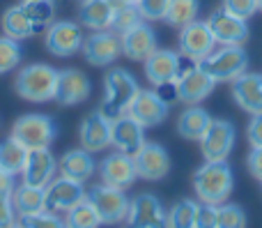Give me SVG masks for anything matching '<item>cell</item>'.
<instances>
[{
	"instance_id": "obj_1",
	"label": "cell",
	"mask_w": 262,
	"mask_h": 228,
	"mask_svg": "<svg viewBox=\"0 0 262 228\" xmlns=\"http://www.w3.org/2000/svg\"><path fill=\"white\" fill-rule=\"evenodd\" d=\"M235 189V175L226 161H205L193 173V192L200 203L221 205L230 198Z\"/></svg>"
},
{
	"instance_id": "obj_2",
	"label": "cell",
	"mask_w": 262,
	"mask_h": 228,
	"mask_svg": "<svg viewBox=\"0 0 262 228\" xmlns=\"http://www.w3.org/2000/svg\"><path fill=\"white\" fill-rule=\"evenodd\" d=\"M58 69L44 63H32L21 67L14 81V90L21 99H28L32 104H44L55 99V88H58Z\"/></svg>"
},
{
	"instance_id": "obj_3",
	"label": "cell",
	"mask_w": 262,
	"mask_h": 228,
	"mask_svg": "<svg viewBox=\"0 0 262 228\" xmlns=\"http://www.w3.org/2000/svg\"><path fill=\"white\" fill-rule=\"evenodd\" d=\"M138 90L140 88H138V81L134 78V74H129L122 67L111 69L104 78V101H101L99 111L108 120L127 115L131 101L136 99Z\"/></svg>"
},
{
	"instance_id": "obj_4",
	"label": "cell",
	"mask_w": 262,
	"mask_h": 228,
	"mask_svg": "<svg viewBox=\"0 0 262 228\" xmlns=\"http://www.w3.org/2000/svg\"><path fill=\"white\" fill-rule=\"evenodd\" d=\"M198 67L216 83H232L237 76L246 72L249 55L242 46H221V49H214L209 55H205L203 60H198Z\"/></svg>"
},
{
	"instance_id": "obj_5",
	"label": "cell",
	"mask_w": 262,
	"mask_h": 228,
	"mask_svg": "<svg viewBox=\"0 0 262 228\" xmlns=\"http://www.w3.org/2000/svg\"><path fill=\"white\" fill-rule=\"evenodd\" d=\"M12 138H16L28 152L30 150H49L55 141V125L49 115L28 113L14 122Z\"/></svg>"
},
{
	"instance_id": "obj_6",
	"label": "cell",
	"mask_w": 262,
	"mask_h": 228,
	"mask_svg": "<svg viewBox=\"0 0 262 228\" xmlns=\"http://www.w3.org/2000/svg\"><path fill=\"white\" fill-rule=\"evenodd\" d=\"M88 201L92 203V208L97 210L101 224H122L127 221V212H129V198L122 189L108 187L101 182L99 187L88 192Z\"/></svg>"
},
{
	"instance_id": "obj_7",
	"label": "cell",
	"mask_w": 262,
	"mask_h": 228,
	"mask_svg": "<svg viewBox=\"0 0 262 228\" xmlns=\"http://www.w3.org/2000/svg\"><path fill=\"white\" fill-rule=\"evenodd\" d=\"M83 32L81 26L74 21H53L49 28H46L44 35V44L46 51L55 58H72L81 51L83 46Z\"/></svg>"
},
{
	"instance_id": "obj_8",
	"label": "cell",
	"mask_w": 262,
	"mask_h": 228,
	"mask_svg": "<svg viewBox=\"0 0 262 228\" xmlns=\"http://www.w3.org/2000/svg\"><path fill=\"white\" fill-rule=\"evenodd\" d=\"M88 198V192L81 182H74L69 178H53L44 187V210L49 212H69L74 205L83 203Z\"/></svg>"
},
{
	"instance_id": "obj_9",
	"label": "cell",
	"mask_w": 262,
	"mask_h": 228,
	"mask_svg": "<svg viewBox=\"0 0 262 228\" xmlns=\"http://www.w3.org/2000/svg\"><path fill=\"white\" fill-rule=\"evenodd\" d=\"M129 228H168V212L154 194H138L129 201Z\"/></svg>"
},
{
	"instance_id": "obj_10",
	"label": "cell",
	"mask_w": 262,
	"mask_h": 228,
	"mask_svg": "<svg viewBox=\"0 0 262 228\" xmlns=\"http://www.w3.org/2000/svg\"><path fill=\"white\" fill-rule=\"evenodd\" d=\"M235 125L230 120H212L209 129L200 138V150L205 161H226L235 148Z\"/></svg>"
},
{
	"instance_id": "obj_11",
	"label": "cell",
	"mask_w": 262,
	"mask_h": 228,
	"mask_svg": "<svg viewBox=\"0 0 262 228\" xmlns=\"http://www.w3.org/2000/svg\"><path fill=\"white\" fill-rule=\"evenodd\" d=\"M83 58L85 63L95 65V67H106V65H113L115 60L122 53V46H120V35L113 30H97L90 37L83 39Z\"/></svg>"
},
{
	"instance_id": "obj_12",
	"label": "cell",
	"mask_w": 262,
	"mask_h": 228,
	"mask_svg": "<svg viewBox=\"0 0 262 228\" xmlns=\"http://www.w3.org/2000/svg\"><path fill=\"white\" fill-rule=\"evenodd\" d=\"M207 26L212 30L216 44H221V46H242L249 39V26H246V21L235 16V14L226 12L223 7L214 9L209 14Z\"/></svg>"
},
{
	"instance_id": "obj_13",
	"label": "cell",
	"mask_w": 262,
	"mask_h": 228,
	"mask_svg": "<svg viewBox=\"0 0 262 228\" xmlns=\"http://www.w3.org/2000/svg\"><path fill=\"white\" fill-rule=\"evenodd\" d=\"M134 164L140 180L157 182V180L166 178L168 171H170V157H168V150L163 146L145 141L143 148L134 155Z\"/></svg>"
},
{
	"instance_id": "obj_14",
	"label": "cell",
	"mask_w": 262,
	"mask_h": 228,
	"mask_svg": "<svg viewBox=\"0 0 262 228\" xmlns=\"http://www.w3.org/2000/svg\"><path fill=\"white\" fill-rule=\"evenodd\" d=\"M99 175H101V182L104 184L122 189V192H127L131 184L138 180L134 157L124 155V152H120V150L104 157V161L99 164Z\"/></svg>"
},
{
	"instance_id": "obj_15",
	"label": "cell",
	"mask_w": 262,
	"mask_h": 228,
	"mask_svg": "<svg viewBox=\"0 0 262 228\" xmlns=\"http://www.w3.org/2000/svg\"><path fill=\"white\" fill-rule=\"evenodd\" d=\"M168 111H170V106L154 90H138L136 99L131 101V106H129V115L136 122L143 125L145 129L159 127V125L168 118Z\"/></svg>"
},
{
	"instance_id": "obj_16",
	"label": "cell",
	"mask_w": 262,
	"mask_h": 228,
	"mask_svg": "<svg viewBox=\"0 0 262 228\" xmlns=\"http://www.w3.org/2000/svg\"><path fill=\"white\" fill-rule=\"evenodd\" d=\"M214 46H216V39H214L207 21H198L195 18L193 23L182 28V32H180V53L182 55L193 58V60H203L205 55L212 53Z\"/></svg>"
},
{
	"instance_id": "obj_17",
	"label": "cell",
	"mask_w": 262,
	"mask_h": 228,
	"mask_svg": "<svg viewBox=\"0 0 262 228\" xmlns=\"http://www.w3.org/2000/svg\"><path fill=\"white\" fill-rule=\"evenodd\" d=\"M120 46H122V55H127L129 60L145 63L157 51V35L147 21H140L120 35Z\"/></svg>"
},
{
	"instance_id": "obj_18",
	"label": "cell",
	"mask_w": 262,
	"mask_h": 228,
	"mask_svg": "<svg viewBox=\"0 0 262 228\" xmlns=\"http://www.w3.org/2000/svg\"><path fill=\"white\" fill-rule=\"evenodd\" d=\"M143 143H145V127L140 122H136L129 113L111 120V146L115 150L134 157L143 148Z\"/></svg>"
},
{
	"instance_id": "obj_19",
	"label": "cell",
	"mask_w": 262,
	"mask_h": 228,
	"mask_svg": "<svg viewBox=\"0 0 262 228\" xmlns=\"http://www.w3.org/2000/svg\"><path fill=\"white\" fill-rule=\"evenodd\" d=\"M55 173H58V161L51 150H30L21 171V182L44 189L55 178Z\"/></svg>"
},
{
	"instance_id": "obj_20",
	"label": "cell",
	"mask_w": 262,
	"mask_h": 228,
	"mask_svg": "<svg viewBox=\"0 0 262 228\" xmlns=\"http://www.w3.org/2000/svg\"><path fill=\"white\" fill-rule=\"evenodd\" d=\"M78 138H81V148L88 152H104L111 148V120L106 118L101 111L85 115L78 129Z\"/></svg>"
},
{
	"instance_id": "obj_21",
	"label": "cell",
	"mask_w": 262,
	"mask_h": 228,
	"mask_svg": "<svg viewBox=\"0 0 262 228\" xmlns=\"http://www.w3.org/2000/svg\"><path fill=\"white\" fill-rule=\"evenodd\" d=\"M92 92V83L81 69H62L58 74L55 101L62 106H76L85 101Z\"/></svg>"
},
{
	"instance_id": "obj_22",
	"label": "cell",
	"mask_w": 262,
	"mask_h": 228,
	"mask_svg": "<svg viewBox=\"0 0 262 228\" xmlns=\"http://www.w3.org/2000/svg\"><path fill=\"white\" fill-rule=\"evenodd\" d=\"M232 97L237 106L249 115L262 113V74L244 72L232 81Z\"/></svg>"
},
{
	"instance_id": "obj_23",
	"label": "cell",
	"mask_w": 262,
	"mask_h": 228,
	"mask_svg": "<svg viewBox=\"0 0 262 228\" xmlns=\"http://www.w3.org/2000/svg\"><path fill=\"white\" fill-rule=\"evenodd\" d=\"M214 86H216V81H214L212 76H207V74H205L200 67L191 69V72H186L184 76L177 78V92H180V101H184L186 106L200 104L205 97L212 95Z\"/></svg>"
},
{
	"instance_id": "obj_24",
	"label": "cell",
	"mask_w": 262,
	"mask_h": 228,
	"mask_svg": "<svg viewBox=\"0 0 262 228\" xmlns=\"http://www.w3.org/2000/svg\"><path fill=\"white\" fill-rule=\"evenodd\" d=\"M177 67H180V53L170 49H157L147 60H145V76L152 86L175 81Z\"/></svg>"
},
{
	"instance_id": "obj_25",
	"label": "cell",
	"mask_w": 262,
	"mask_h": 228,
	"mask_svg": "<svg viewBox=\"0 0 262 228\" xmlns=\"http://www.w3.org/2000/svg\"><path fill=\"white\" fill-rule=\"evenodd\" d=\"M95 169H97V164L92 159V152L83 150V148L64 152L58 161V175L74 180V182H81V184H85L95 175Z\"/></svg>"
},
{
	"instance_id": "obj_26",
	"label": "cell",
	"mask_w": 262,
	"mask_h": 228,
	"mask_svg": "<svg viewBox=\"0 0 262 228\" xmlns=\"http://www.w3.org/2000/svg\"><path fill=\"white\" fill-rule=\"evenodd\" d=\"M113 12H115L113 0H81V7H78V23L90 28L92 32L111 30Z\"/></svg>"
},
{
	"instance_id": "obj_27",
	"label": "cell",
	"mask_w": 262,
	"mask_h": 228,
	"mask_svg": "<svg viewBox=\"0 0 262 228\" xmlns=\"http://www.w3.org/2000/svg\"><path fill=\"white\" fill-rule=\"evenodd\" d=\"M212 120H214L212 115L205 109H200L198 104L189 106V109L180 115V120H177V134H180L182 138H186V141H200V138L205 136V132L209 129Z\"/></svg>"
},
{
	"instance_id": "obj_28",
	"label": "cell",
	"mask_w": 262,
	"mask_h": 228,
	"mask_svg": "<svg viewBox=\"0 0 262 228\" xmlns=\"http://www.w3.org/2000/svg\"><path fill=\"white\" fill-rule=\"evenodd\" d=\"M3 35L12 37V39H28V37L37 35V28L32 26L30 16L26 14L23 5H16V7H9L7 12L3 14Z\"/></svg>"
},
{
	"instance_id": "obj_29",
	"label": "cell",
	"mask_w": 262,
	"mask_h": 228,
	"mask_svg": "<svg viewBox=\"0 0 262 228\" xmlns=\"http://www.w3.org/2000/svg\"><path fill=\"white\" fill-rule=\"evenodd\" d=\"M12 205L16 210V217L37 215L44 210V189L21 182L12 194Z\"/></svg>"
},
{
	"instance_id": "obj_30",
	"label": "cell",
	"mask_w": 262,
	"mask_h": 228,
	"mask_svg": "<svg viewBox=\"0 0 262 228\" xmlns=\"http://www.w3.org/2000/svg\"><path fill=\"white\" fill-rule=\"evenodd\" d=\"M26 157H28V150L16 138L9 136L0 143V171H7L12 175H21Z\"/></svg>"
},
{
	"instance_id": "obj_31",
	"label": "cell",
	"mask_w": 262,
	"mask_h": 228,
	"mask_svg": "<svg viewBox=\"0 0 262 228\" xmlns=\"http://www.w3.org/2000/svg\"><path fill=\"white\" fill-rule=\"evenodd\" d=\"M198 14H200V0H170L163 21H168L175 28H184L189 23H193L198 18Z\"/></svg>"
},
{
	"instance_id": "obj_32",
	"label": "cell",
	"mask_w": 262,
	"mask_h": 228,
	"mask_svg": "<svg viewBox=\"0 0 262 228\" xmlns=\"http://www.w3.org/2000/svg\"><path fill=\"white\" fill-rule=\"evenodd\" d=\"M64 226L67 228H99L101 219H99V215H97V210L92 208V203L85 198L83 203L74 205L72 210L67 212Z\"/></svg>"
},
{
	"instance_id": "obj_33",
	"label": "cell",
	"mask_w": 262,
	"mask_h": 228,
	"mask_svg": "<svg viewBox=\"0 0 262 228\" xmlns=\"http://www.w3.org/2000/svg\"><path fill=\"white\" fill-rule=\"evenodd\" d=\"M198 203L191 198H182L168 210V228H195Z\"/></svg>"
},
{
	"instance_id": "obj_34",
	"label": "cell",
	"mask_w": 262,
	"mask_h": 228,
	"mask_svg": "<svg viewBox=\"0 0 262 228\" xmlns=\"http://www.w3.org/2000/svg\"><path fill=\"white\" fill-rule=\"evenodd\" d=\"M26 14L30 16L32 26L39 30H46V28L53 23L55 18V0H32V3H21Z\"/></svg>"
},
{
	"instance_id": "obj_35",
	"label": "cell",
	"mask_w": 262,
	"mask_h": 228,
	"mask_svg": "<svg viewBox=\"0 0 262 228\" xmlns=\"http://www.w3.org/2000/svg\"><path fill=\"white\" fill-rule=\"evenodd\" d=\"M21 60H23V49L18 44V39H12L7 35L0 37V76L14 72L21 65Z\"/></svg>"
},
{
	"instance_id": "obj_36",
	"label": "cell",
	"mask_w": 262,
	"mask_h": 228,
	"mask_svg": "<svg viewBox=\"0 0 262 228\" xmlns=\"http://www.w3.org/2000/svg\"><path fill=\"white\" fill-rule=\"evenodd\" d=\"M115 3V0H113ZM143 21V16H140L138 7L136 5H129V3H115V12H113V23H111V30L118 32V35H122V32H127L129 28H134L136 23Z\"/></svg>"
},
{
	"instance_id": "obj_37",
	"label": "cell",
	"mask_w": 262,
	"mask_h": 228,
	"mask_svg": "<svg viewBox=\"0 0 262 228\" xmlns=\"http://www.w3.org/2000/svg\"><path fill=\"white\" fill-rule=\"evenodd\" d=\"M216 228H246V212L235 203H221Z\"/></svg>"
},
{
	"instance_id": "obj_38",
	"label": "cell",
	"mask_w": 262,
	"mask_h": 228,
	"mask_svg": "<svg viewBox=\"0 0 262 228\" xmlns=\"http://www.w3.org/2000/svg\"><path fill=\"white\" fill-rule=\"evenodd\" d=\"M16 221L23 228H67L64 226V219H60L55 212H49V210H41V212H37V215L18 217Z\"/></svg>"
},
{
	"instance_id": "obj_39",
	"label": "cell",
	"mask_w": 262,
	"mask_h": 228,
	"mask_svg": "<svg viewBox=\"0 0 262 228\" xmlns=\"http://www.w3.org/2000/svg\"><path fill=\"white\" fill-rule=\"evenodd\" d=\"M168 5L170 0H136V7H138L143 21H163Z\"/></svg>"
},
{
	"instance_id": "obj_40",
	"label": "cell",
	"mask_w": 262,
	"mask_h": 228,
	"mask_svg": "<svg viewBox=\"0 0 262 228\" xmlns=\"http://www.w3.org/2000/svg\"><path fill=\"white\" fill-rule=\"evenodd\" d=\"M223 9L244 18V21H249L258 12V0H223Z\"/></svg>"
},
{
	"instance_id": "obj_41",
	"label": "cell",
	"mask_w": 262,
	"mask_h": 228,
	"mask_svg": "<svg viewBox=\"0 0 262 228\" xmlns=\"http://www.w3.org/2000/svg\"><path fill=\"white\" fill-rule=\"evenodd\" d=\"M216 221H219V205H212V203H198L195 228H216Z\"/></svg>"
},
{
	"instance_id": "obj_42",
	"label": "cell",
	"mask_w": 262,
	"mask_h": 228,
	"mask_svg": "<svg viewBox=\"0 0 262 228\" xmlns=\"http://www.w3.org/2000/svg\"><path fill=\"white\" fill-rule=\"evenodd\" d=\"M246 136H249L251 148H262V113L253 115L246 127Z\"/></svg>"
},
{
	"instance_id": "obj_43",
	"label": "cell",
	"mask_w": 262,
	"mask_h": 228,
	"mask_svg": "<svg viewBox=\"0 0 262 228\" xmlns=\"http://www.w3.org/2000/svg\"><path fill=\"white\" fill-rule=\"evenodd\" d=\"M154 92L166 101L168 106L180 101V92H177V81H168V83H161V86H154Z\"/></svg>"
},
{
	"instance_id": "obj_44",
	"label": "cell",
	"mask_w": 262,
	"mask_h": 228,
	"mask_svg": "<svg viewBox=\"0 0 262 228\" xmlns=\"http://www.w3.org/2000/svg\"><path fill=\"white\" fill-rule=\"evenodd\" d=\"M16 224V210L12 205V198H0V228Z\"/></svg>"
},
{
	"instance_id": "obj_45",
	"label": "cell",
	"mask_w": 262,
	"mask_h": 228,
	"mask_svg": "<svg viewBox=\"0 0 262 228\" xmlns=\"http://www.w3.org/2000/svg\"><path fill=\"white\" fill-rule=\"evenodd\" d=\"M246 164H249V171L251 175H253L255 180H260L262 182V148H253L249 155V159H246Z\"/></svg>"
},
{
	"instance_id": "obj_46",
	"label": "cell",
	"mask_w": 262,
	"mask_h": 228,
	"mask_svg": "<svg viewBox=\"0 0 262 228\" xmlns=\"http://www.w3.org/2000/svg\"><path fill=\"white\" fill-rule=\"evenodd\" d=\"M16 182H14V175L7 171H0V198H12Z\"/></svg>"
},
{
	"instance_id": "obj_47",
	"label": "cell",
	"mask_w": 262,
	"mask_h": 228,
	"mask_svg": "<svg viewBox=\"0 0 262 228\" xmlns=\"http://www.w3.org/2000/svg\"><path fill=\"white\" fill-rule=\"evenodd\" d=\"M115 3H129V5H136V0H115Z\"/></svg>"
},
{
	"instance_id": "obj_48",
	"label": "cell",
	"mask_w": 262,
	"mask_h": 228,
	"mask_svg": "<svg viewBox=\"0 0 262 228\" xmlns=\"http://www.w3.org/2000/svg\"><path fill=\"white\" fill-rule=\"evenodd\" d=\"M7 228H23L21 224H18V221H16V224H12V226H7Z\"/></svg>"
},
{
	"instance_id": "obj_49",
	"label": "cell",
	"mask_w": 262,
	"mask_h": 228,
	"mask_svg": "<svg viewBox=\"0 0 262 228\" xmlns=\"http://www.w3.org/2000/svg\"><path fill=\"white\" fill-rule=\"evenodd\" d=\"M258 9H260V12H262V0H258Z\"/></svg>"
},
{
	"instance_id": "obj_50",
	"label": "cell",
	"mask_w": 262,
	"mask_h": 228,
	"mask_svg": "<svg viewBox=\"0 0 262 228\" xmlns=\"http://www.w3.org/2000/svg\"><path fill=\"white\" fill-rule=\"evenodd\" d=\"M21 3H32V0H21Z\"/></svg>"
}]
</instances>
